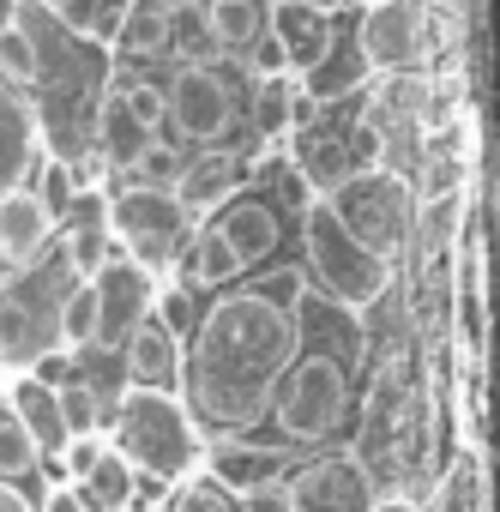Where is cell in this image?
Segmentation results:
<instances>
[{
	"instance_id": "cell-1",
	"label": "cell",
	"mask_w": 500,
	"mask_h": 512,
	"mask_svg": "<svg viewBox=\"0 0 500 512\" xmlns=\"http://www.w3.org/2000/svg\"><path fill=\"white\" fill-rule=\"evenodd\" d=\"M296 344L302 326L278 296H223L193 326V350L181 356V392L217 428H254L272 410L296 362Z\"/></svg>"
},
{
	"instance_id": "cell-2",
	"label": "cell",
	"mask_w": 500,
	"mask_h": 512,
	"mask_svg": "<svg viewBox=\"0 0 500 512\" xmlns=\"http://www.w3.org/2000/svg\"><path fill=\"white\" fill-rule=\"evenodd\" d=\"M115 410H121L115 416V452L133 470H151L157 482H169V476H181L193 464V422H187V404L175 392L127 386Z\"/></svg>"
},
{
	"instance_id": "cell-3",
	"label": "cell",
	"mask_w": 500,
	"mask_h": 512,
	"mask_svg": "<svg viewBox=\"0 0 500 512\" xmlns=\"http://www.w3.org/2000/svg\"><path fill=\"white\" fill-rule=\"evenodd\" d=\"M302 247H308V266H314V278L326 284V296L344 302V308H356V314L374 308V302L386 296V284H392V266L374 260L362 241L344 235V223L332 217L326 199L308 205V217H302Z\"/></svg>"
},
{
	"instance_id": "cell-4",
	"label": "cell",
	"mask_w": 500,
	"mask_h": 512,
	"mask_svg": "<svg viewBox=\"0 0 500 512\" xmlns=\"http://www.w3.org/2000/svg\"><path fill=\"white\" fill-rule=\"evenodd\" d=\"M109 229L115 241L133 253L139 272H157V266H175L187 241H193V217L175 193H157V187H121L109 199Z\"/></svg>"
},
{
	"instance_id": "cell-5",
	"label": "cell",
	"mask_w": 500,
	"mask_h": 512,
	"mask_svg": "<svg viewBox=\"0 0 500 512\" xmlns=\"http://www.w3.org/2000/svg\"><path fill=\"white\" fill-rule=\"evenodd\" d=\"M332 217L344 223L350 241H362L374 260H386V253L404 241L410 229V193L392 169H350L332 193H326Z\"/></svg>"
},
{
	"instance_id": "cell-6",
	"label": "cell",
	"mask_w": 500,
	"mask_h": 512,
	"mask_svg": "<svg viewBox=\"0 0 500 512\" xmlns=\"http://www.w3.org/2000/svg\"><path fill=\"white\" fill-rule=\"evenodd\" d=\"M344 404H350L344 362L338 356H302V362H290V374H284V386L272 398V416H278L284 440L314 446L344 422Z\"/></svg>"
},
{
	"instance_id": "cell-7",
	"label": "cell",
	"mask_w": 500,
	"mask_h": 512,
	"mask_svg": "<svg viewBox=\"0 0 500 512\" xmlns=\"http://www.w3.org/2000/svg\"><path fill=\"white\" fill-rule=\"evenodd\" d=\"M163 115L175 121L181 139H193V145H217V139L229 133V121H235L229 79H223L217 67H205V61H187V67L175 73L169 97H163Z\"/></svg>"
},
{
	"instance_id": "cell-8",
	"label": "cell",
	"mask_w": 500,
	"mask_h": 512,
	"mask_svg": "<svg viewBox=\"0 0 500 512\" xmlns=\"http://www.w3.org/2000/svg\"><path fill=\"white\" fill-rule=\"evenodd\" d=\"M290 488V512H380V494H374V476L368 464H356L350 452H326L314 458Z\"/></svg>"
},
{
	"instance_id": "cell-9",
	"label": "cell",
	"mask_w": 500,
	"mask_h": 512,
	"mask_svg": "<svg viewBox=\"0 0 500 512\" xmlns=\"http://www.w3.org/2000/svg\"><path fill=\"white\" fill-rule=\"evenodd\" d=\"M85 284L97 296V338L91 344L121 350L133 338V326L151 320V272H139L133 260H103Z\"/></svg>"
},
{
	"instance_id": "cell-10",
	"label": "cell",
	"mask_w": 500,
	"mask_h": 512,
	"mask_svg": "<svg viewBox=\"0 0 500 512\" xmlns=\"http://www.w3.org/2000/svg\"><path fill=\"white\" fill-rule=\"evenodd\" d=\"M428 55V13L422 0H380L362 19V67L374 73H398L410 61Z\"/></svg>"
},
{
	"instance_id": "cell-11",
	"label": "cell",
	"mask_w": 500,
	"mask_h": 512,
	"mask_svg": "<svg viewBox=\"0 0 500 512\" xmlns=\"http://www.w3.org/2000/svg\"><path fill=\"white\" fill-rule=\"evenodd\" d=\"M266 37L278 43L284 67L296 79H308L314 67H326V55L338 43V31H332L320 0H272V7H266Z\"/></svg>"
},
{
	"instance_id": "cell-12",
	"label": "cell",
	"mask_w": 500,
	"mask_h": 512,
	"mask_svg": "<svg viewBox=\"0 0 500 512\" xmlns=\"http://www.w3.org/2000/svg\"><path fill=\"white\" fill-rule=\"evenodd\" d=\"M211 229L223 235V247L235 253V266H241V272H247V266H260V260H272L278 241H284L278 211H272V205H260V199H229V205H223V217H217Z\"/></svg>"
},
{
	"instance_id": "cell-13",
	"label": "cell",
	"mask_w": 500,
	"mask_h": 512,
	"mask_svg": "<svg viewBox=\"0 0 500 512\" xmlns=\"http://www.w3.org/2000/svg\"><path fill=\"white\" fill-rule=\"evenodd\" d=\"M121 362H127V380L139 392H175L181 386V344L157 320H139L133 326V338L121 344Z\"/></svg>"
},
{
	"instance_id": "cell-14",
	"label": "cell",
	"mask_w": 500,
	"mask_h": 512,
	"mask_svg": "<svg viewBox=\"0 0 500 512\" xmlns=\"http://www.w3.org/2000/svg\"><path fill=\"white\" fill-rule=\"evenodd\" d=\"M205 464H211V476H217V488H235V494H247V488H266V482H284V452L278 446H254V440H211V452H205Z\"/></svg>"
},
{
	"instance_id": "cell-15",
	"label": "cell",
	"mask_w": 500,
	"mask_h": 512,
	"mask_svg": "<svg viewBox=\"0 0 500 512\" xmlns=\"http://www.w3.org/2000/svg\"><path fill=\"white\" fill-rule=\"evenodd\" d=\"M49 211L37 205V193L31 187H7L0 193V266H25V260H37L43 253V241H49Z\"/></svg>"
},
{
	"instance_id": "cell-16",
	"label": "cell",
	"mask_w": 500,
	"mask_h": 512,
	"mask_svg": "<svg viewBox=\"0 0 500 512\" xmlns=\"http://www.w3.org/2000/svg\"><path fill=\"white\" fill-rule=\"evenodd\" d=\"M7 404H13V416L25 422V434H31L37 458H61V446H67V422H61L55 386H49V380H37V374H19V380H13V392H7Z\"/></svg>"
},
{
	"instance_id": "cell-17",
	"label": "cell",
	"mask_w": 500,
	"mask_h": 512,
	"mask_svg": "<svg viewBox=\"0 0 500 512\" xmlns=\"http://www.w3.org/2000/svg\"><path fill=\"white\" fill-rule=\"evenodd\" d=\"M187 7H193L199 31L217 49H241L247 55L266 37V7H272V0H187Z\"/></svg>"
},
{
	"instance_id": "cell-18",
	"label": "cell",
	"mask_w": 500,
	"mask_h": 512,
	"mask_svg": "<svg viewBox=\"0 0 500 512\" xmlns=\"http://www.w3.org/2000/svg\"><path fill=\"white\" fill-rule=\"evenodd\" d=\"M241 157L235 151H205L199 163H187L181 169V181H175V199L187 205V217L193 211H211V205H229L235 199V187H241Z\"/></svg>"
},
{
	"instance_id": "cell-19",
	"label": "cell",
	"mask_w": 500,
	"mask_h": 512,
	"mask_svg": "<svg viewBox=\"0 0 500 512\" xmlns=\"http://www.w3.org/2000/svg\"><path fill=\"white\" fill-rule=\"evenodd\" d=\"M175 43V0H127V13L115 25V49L133 61H151Z\"/></svg>"
},
{
	"instance_id": "cell-20",
	"label": "cell",
	"mask_w": 500,
	"mask_h": 512,
	"mask_svg": "<svg viewBox=\"0 0 500 512\" xmlns=\"http://www.w3.org/2000/svg\"><path fill=\"white\" fill-rule=\"evenodd\" d=\"M133 494H139V470H133L115 446H103V458L73 482V500H79L85 512H127Z\"/></svg>"
},
{
	"instance_id": "cell-21",
	"label": "cell",
	"mask_w": 500,
	"mask_h": 512,
	"mask_svg": "<svg viewBox=\"0 0 500 512\" xmlns=\"http://www.w3.org/2000/svg\"><path fill=\"white\" fill-rule=\"evenodd\" d=\"M97 121H103V127H97V139H103V157H109L115 169H133V163L145 157V145L157 139V133H151V127H145V121H139V115H133L121 97H103V115H97Z\"/></svg>"
},
{
	"instance_id": "cell-22",
	"label": "cell",
	"mask_w": 500,
	"mask_h": 512,
	"mask_svg": "<svg viewBox=\"0 0 500 512\" xmlns=\"http://www.w3.org/2000/svg\"><path fill=\"white\" fill-rule=\"evenodd\" d=\"M296 169L308 175V187L332 193V187L350 175V145H344V139H326V133H302V139H296Z\"/></svg>"
},
{
	"instance_id": "cell-23",
	"label": "cell",
	"mask_w": 500,
	"mask_h": 512,
	"mask_svg": "<svg viewBox=\"0 0 500 512\" xmlns=\"http://www.w3.org/2000/svg\"><path fill=\"white\" fill-rule=\"evenodd\" d=\"M187 290H211V284H229L241 266H235V253L223 247V235L217 229H199L193 241H187Z\"/></svg>"
},
{
	"instance_id": "cell-24",
	"label": "cell",
	"mask_w": 500,
	"mask_h": 512,
	"mask_svg": "<svg viewBox=\"0 0 500 512\" xmlns=\"http://www.w3.org/2000/svg\"><path fill=\"white\" fill-rule=\"evenodd\" d=\"M97 338V296H91V284L79 278L67 296H61V308H55V344L73 356V350H85Z\"/></svg>"
},
{
	"instance_id": "cell-25",
	"label": "cell",
	"mask_w": 500,
	"mask_h": 512,
	"mask_svg": "<svg viewBox=\"0 0 500 512\" xmlns=\"http://www.w3.org/2000/svg\"><path fill=\"white\" fill-rule=\"evenodd\" d=\"M0 79H13V85H37V79H43L37 37H31L19 19H7V25H0Z\"/></svg>"
},
{
	"instance_id": "cell-26",
	"label": "cell",
	"mask_w": 500,
	"mask_h": 512,
	"mask_svg": "<svg viewBox=\"0 0 500 512\" xmlns=\"http://www.w3.org/2000/svg\"><path fill=\"white\" fill-rule=\"evenodd\" d=\"M31 470H37V446L25 434V422L13 416V404L0 398V482H19Z\"/></svg>"
},
{
	"instance_id": "cell-27",
	"label": "cell",
	"mask_w": 500,
	"mask_h": 512,
	"mask_svg": "<svg viewBox=\"0 0 500 512\" xmlns=\"http://www.w3.org/2000/svg\"><path fill=\"white\" fill-rule=\"evenodd\" d=\"M254 121H260V133H290V127H296V79H290V73L260 79V91H254Z\"/></svg>"
},
{
	"instance_id": "cell-28",
	"label": "cell",
	"mask_w": 500,
	"mask_h": 512,
	"mask_svg": "<svg viewBox=\"0 0 500 512\" xmlns=\"http://www.w3.org/2000/svg\"><path fill=\"white\" fill-rule=\"evenodd\" d=\"M55 404H61L67 440H79V434H97V428H103V404H97V386H91V380H67V386H55Z\"/></svg>"
},
{
	"instance_id": "cell-29",
	"label": "cell",
	"mask_w": 500,
	"mask_h": 512,
	"mask_svg": "<svg viewBox=\"0 0 500 512\" xmlns=\"http://www.w3.org/2000/svg\"><path fill=\"white\" fill-rule=\"evenodd\" d=\"M121 13H127V0H67V7H61V19L79 37H115Z\"/></svg>"
},
{
	"instance_id": "cell-30",
	"label": "cell",
	"mask_w": 500,
	"mask_h": 512,
	"mask_svg": "<svg viewBox=\"0 0 500 512\" xmlns=\"http://www.w3.org/2000/svg\"><path fill=\"white\" fill-rule=\"evenodd\" d=\"M181 169H187V157H181L175 145H163V139H151V145H145V157L133 163V175H139V187H157V193H175V181H181Z\"/></svg>"
},
{
	"instance_id": "cell-31",
	"label": "cell",
	"mask_w": 500,
	"mask_h": 512,
	"mask_svg": "<svg viewBox=\"0 0 500 512\" xmlns=\"http://www.w3.org/2000/svg\"><path fill=\"white\" fill-rule=\"evenodd\" d=\"M103 260H109V241H103V217H85V223H79V229L67 235V266L91 278V272H97Z\"/></svg>"
},
{
	"instance_id": "cell-32",
	"label": "cell",
	"mask_w": 500,
	"mask_h": 512,
	"mask_svg": "<svg viewBox=\"0 0 500 512\" xmlns=\"http://www.w3.org/2000/svg\"><path fill=\"white\" fill-rule=\"evenodd\" d=\"M37 205L49 211V223L73 211V169H67V163H43V175H37Z\"/></svg>"
},
{
	"instance_id": "cell-33",
	"label": "cell",
	"mask_w": 500,
	"mask_h": 512,
	"mask_svg": "<svg viewBox=\"0 0 500 512\" xmlns=\"http://www.w3.org/2000/svg\"><path fill=\"white\" fill-rule=\"evenodd\" d=\"M151 320H157V326H163L169 338L193 332V326H199V314H193V290H187V284H181V290H169V296L157 302V314H151Z\"/></svg>"
},
{
	"instance_id": "cell-34",
	"label": "cell",
	"mask_w": 500,
	"mask_h": 512,
	"mask_svg": "<svg viewBox=\"0 0 500 512\" xmlns=\"http://www.w3.org/2000/svg\"><path fill=\"white\" fill-rule=\"evenodd\" d=\"M115 97H121V103H127V109H133V115H139L151 133H157V121H163V91H157V85H145V79H127Z\"/></svg>"
},
{
	"instance_id": "cell-35",
	"label": "cell",
	"mask_w": 500,
	"mask_h": 512,
	"mask_svg": "<svg viewBox=\"0 0 500 512\" xmlns=\"http://www.w3.org/2000/svg\"><path fill=\"white\" fill-rule=\"evenodd\" d=\"M169 512H235V506H229L217 488L193 482V488H181V494H175V506H169Z\"/></svg>"
},
{
	"instance_id": "cell-36",
	"label": "cell",
	"mask_w": 500,
	"mask_h": 512,
	"mask_svg": "<svg viewBox=\"0 0 500 512\" xmlns=\"http://www.w3.org/2000/svg\"><path fill=\"white\" fill-rule=\"evenodd\" d=\"M235 512H290V488H284V482H266V488H247Z\"/></svg>"
},
{
	"instance_id": "cell-37",
	"label": "cell",
	"mask_w": 500,
	"mask_h": 512,
	"mask_svg": "<svg viewBox=\"0 0 500 512\" xmlns=\"http://www.w3.org/2000/svg\"><path fill=\"white\" fill-rule=\"evenodd\" d=\"M247 61H254V67H260V79H278V73H290V67H284V55H278V43H272V37H260V43H254V49H247Z\"/></svg>"
},
{
	"instance_id": "cell-38",
	"label": "cell",
	"mask_w": 500,
	"mask_h": 512,
	"mask_svg": "<svg viewBox=\"0 0 500 512\" xmlns=\"http://www.w3.org/2000/svg\"><path fill=\"white\" fill-rule=\"evenodd\" d=\"M43 512H85V506H79V500H73V488H55V494H49V506H43Z\"/></svg>"
},
{
	"instance_id": "cell-39",
	"label": "cell",
	"mask_w": 500,
	"mask_h": 512,
	"mask_svg": "<svg viewBox=\"0 0 500 512\" xmlns=\"http://www.w3.org/2000/svg\"><path fill=\"white\" fill-rule=\"evenodd\" d=\"M0 512H31V500H25L19 488H7V482H0Z\"/></svg>"
},
{
	"instance_id": "cell-40",
	"label": "cell",
	"mask_w": 500,
	"mask_h": 512,
	"mask_svg": "<svg viewBox=\"0 0 500 512\" xmlns=\"http://www.w3.org/2000/svg\"><path fill=\"white\" fill-rule=\"evenodd\" d=\"M37 7H49V13H61V7H67V0H37Z\"/></svg>"
},
{
	"instance_id": "cell-41",
	"label": "cell",
	"mask_w": 500,
	"mask_h": 512,
	"mask_svg": "<svg viewBox=\"0 0 500 512\" xmlns=\"http://www.w3.org/2000/svg\"><path fill=\"white\" fill-rule=\"evenodd\" d=\"M392 512H410V506H392Z\"/></svg>"
}]
</instances>
